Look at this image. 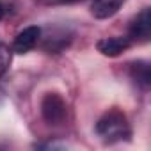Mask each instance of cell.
<instances>
[{
  "mask_svg": "<svg viewBox=\"0 0 151 151\" xmlns=\"http://www.w3.org/2000/svg\"><path fill=\"white\" fill-rule=\"evenodd\" d=\"M124 2L126 0H94L91 13L98 20H107V18H112Z\"/></svg>",
  "mask_w": 151,
  "mask_h": 151,
  "instance_id": "cell-6",
  "label": "cell"
},
{
  "mask_svg": "<svg viewBox=\"0 0 151 151\" xmlns=\"http://www.w3.org/2000/svg\"><path fill=\"white\" fill-rule=\"evenodd\" d=\"M130 46H132V41L128 37H119V36H116V37H103L96 45L98 52L107 55V57H117L123 52H126Z\"/></svg>",
  "mask_w": 151,
  "mask_h": 151,
  "instance_id": "cell-5",
  "label": "cell"
},
{
  "mask_svg": "<svg viewBox=\"0 0 151 151\" xmlns=\"http://www.w3.org/2000/svg\"><path fill=\"white\" fill-rule=\"evenodd\" d=\"M41 37V29L37 25H30V27H25L22 32H18V36L14 37V43H13V52L16 53H27L30 52L37 41Z\"/></svg>",
  "mask_w": 151,
  "mask_h": 151,
  "instance_id": "cell-4",
  "label": "cell"
},
{
  "mask_svg": "<svg viewBox=\"0 0 151 151\" xmlns=\"http://www.w3.org/2000/svg\"><path fill=\"white\" fill-rule=\"evenodd\" d=\"M2 16H4V6H2V2H0V20H2Z\"/></svg>",
  "mask_w": 151,
  "mask_h": 151,
  "instance_id": "cell-10",
  "label": "cell"
},
{
  "mask_svg": "<svg viewBox=\"0 0 151 151\" xmlns=\"http://www.w3.org/2000/svg\"><path fill=\"white\" fill-rule=\"evenodd\" d=\"M151 37V11L149 7H144L130 23L128 39L132 43H147Z\"/></svg>",
  "mask_w": 151,
  "mask_h": 151,
  "instance_id": "cell-3",
  "label": "cell"
},
{
  "mask_svg": "<svg viewBox=\"0 0 151 151\" xmlns=\"http://www.w3.org/2000/svg\"><path fill=\"white\" fill-rule=\"evenodd\" d=\"M9 62H11V50L6 45H0V77L7 71Z\"/></svg>",
  "mask_w": 151,
  "mask_h": 151,
  "instance_id": "cell-8",
  "label": "cell"
},
{
  "mask_svg": "<svg viewBox=\"0 0 151 151\" xmlns=\"http://www.w3.org/2000/svg\"><path fill=\"white\" fill-rule=\"evenodd\" d=\"M41 114L43 119L50 124H60L66 117V103L57 93L45 94L41 101Z\"/></svg>",
  "mask_w": 151,
  "mask_h": 151,
  "instance_id": "cell-2",
  "label": "cell"
},
{
  "mask_svg": "<svg viewBox=\"0 0 151 151\" xmlns=\"http://www.w3.org/2000/svg\"><path fill=\"white\" fill-rule=\"evenodd\" d=\"M96 132L109 144L130 137V126H128L126 116L117 109H112L100 117V121L96 123Z\"/></svg>",
  "mask_w": 151,
  "mask_h": 151,
  "instance_id": "cell-1",
  "label": "cell"
},
{
  "mask_svg": "<svg viewBox=\"0 0 151 151\" xmlns=\"http://www.w3.org/2000/svg\"><path fill=\"white\" fill-rule=\"evenodd\" d=\"M132 75H133V78L137 80V84H140L142 87H147L149 86V66L146 62H137L132 66Z\"/></svg>",
  "mask_w": 151,
  "mask_h": 151,
  "instance_id": "cell-7",
  "label": "cell"
},
{
  "mask_svg": "<svg viewBox=\"0 0 151 151\" xmlns=\"http://www.w3.org/2000/svg\"><path fill=\"white\" fill-rule=\"evenodd\" d=\"M52 2H59V4H75V2H82V0H52Z\"/></svg>",
  "mask_w": 151,
  "mask_h": 151,
  "instance_id": "cell-9",
  "label": "cell"
}]
</instances>
